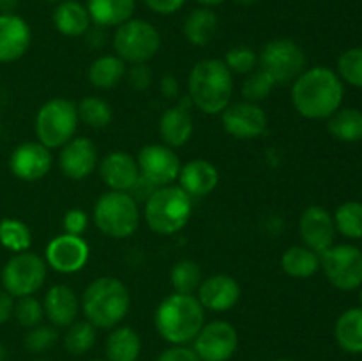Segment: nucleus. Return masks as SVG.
I'll return each instance as SVG.
<instances>
[{
    "instance_id": "nucleus-56",
    "label": "nucleus",
    "mask_w": 362,
    "mask_h": 361,
    "mask_svg": "<svg viewBox=\"0 0 362 361\" xmlns=\"http://www.w3.org/2000/svg\"><path fill=\"white\" fill-rule=\"evenodd\" d=\"M359 289H361V294H359V299H361V304H362V285L359 287Z\"/></svg>"
},
{
    "instance_id": "nucleus-55",
    "label": "nucleus",
    "mask_w": 362,
    "mask_h": 361,
    "mask_svg": "<svg viewBox=\"0 0 362 361\" xmlns=\"http://www.w3.org/2000/svg\"><path fill=\"white\" fill-rule=\"evenodd\" d=\"M46 2H52V4H60V2H64V0H46Z\"/></svg>"
},
{
    "instance_id": "nucleus-46",
    "label": "nucleus",
    "mask_w": 362,
    "mask_h": 361,
    "mask_svg": "<svg viewBox=\"0 0 362 361\" xmlns=\"http://www.w3.org/2000/svg\"><path fill=\"white\" fill-rule=\"evenodd\" d=\"M145 6L156 14H161V16H170V14L179 13L184 7L186 0H144Z\"/></svg>"
},
{
    "instance_id": "nucleus-37",
    "label": "nucleus",
    "mask_w": 362,
    "mask_h": 361,
    "mask_svg": "<svg viewBox=\"0 0 362 361\" xmlns=\"http://www.w3.org/2000/svg\"><path fill=\"white\" fill-rule=\"evenodd\" d=\"M332 218L336 232L346 239H362V202H345L336 209Z\"/></svg>"
},
{
    "instance_id": "nucleus-1",
    "label": "nucleus",
    "mask_w": 362,
    "mask_h": 361,
    "mask_svg": "<svg viewBox=\"0 0 362 361\" xmlns=\"http://www.w3.org/2000/svg\"><path fill=\"white\" fill-rule=\"evenodd\" d=\"M345 85L334 69L325 66L306 67L292 84V105L310 120H327L341 108Z\"/></svg>"
},
{
    "instance_id": "nucleus-21",
    "label": "nucleus",
    "mask_w": 362,
    "mask_h": 361,
    "mask_svg": "<svg viewBox=\"0 0 362 361\" xmlns=\"http://www.w3.org/2000/svg\"><path fill=\"white\" fill-rule=\"evenodd\" d=\"M99 176L108 190L131 191L140 179V170L134 156L126 151H112L99 161Z\"/></svg>"
},
{
    "instance_id": "nucleus-50",
    "label": "nucleus",
    "mask_w": 362,
    "mask_h": 361,
    "mask_svg": "<svg viewBox=\"0 0 362 361\" xmlns=\"http://www.w3.org/2000/svg\"><path fill=\"white\" fill-rule=\"evenodd\" d=\"M20 7V0H0V14H14Z\"/></svg>"
},
{
    "instance_id": "nucleus-57",
    "label": "nucleus",
    "mask_w": 362,
    "mask_h": 361,
    "mask_svg": "<svg viewBox=\"0 0 362 361\" xmlns=\"http://www.w3.org/2000/svg\"><path fill=\"white\" fill-rule=\"evenodd\" d=\"M88 361H106V360H99V357H95V360H88Z\"/></svg>"
},
{
    "instance_id": "nucleus-52",
    "label": "nucleus",
    "mask_w": 362,
    "mask_h": 361,
    "mask_svg": "<svg viewBox=\"0 0 362 361\" xmlns=\"http://www.w3.org/2000/svg\"><path fill=\"white\" fill-rule=\"evenodd\" d=\"M233 2L239 4V6H243V7H250V6H253V4H257L258 0H233Z\"/></svg>"
},
{
    "instance_id": "nucleus-29",
    "label": "nucleus",
    "mask_w": 362,
    "mask_h": 361,
    "mask_svg": "<svg viewBox=\"0 0 362 361\" xmlns=\"http://www.w3.org/2000/svg\"><path fill=\"white\" fill-rule=\"evenodd\" d=\"M127 64L115 53H106V55L95 57L90 62L87 71V78L92 87L99 91H110L115 88L126 80Z\"/></svg>"
},
{
    "instance_id": "nucleus-18",
    "label": "nucleus",
    "mask_w": 362,
    "mask_h": 361,
    "mask_svg": "<svg viewBox=\"0 0 362 361\" xmlns=\"http://www.w3.org/2000/svg\"><path fill=\"white\" fill-rule=\"evenodd\" d=\"M240 294H243V290H240L239 282L232 275L216 273V275L202 280L194 296L198 297L205 311L223 314V311H230L237 306Z\"/></svg>"
},
{
    "instance_id": "nucleus-28",
    "label": "nucleus",
    "mask_w": 362,
    "mask_h": 361,
    "mask_svg": "<svg viewBox=\"0 0 362 361\" xmlns=\"http://www.w3.org/2000/svg\"><path fill=\"white\" fill-rule=\"evenodd\" d=\"M141 354V336L131 326L110 329L105 342L106 361H138Z\"/></svg>"
},
{
    "instance_id": "nucleus-39",
    "label": "nucleus",
    "mask_w": 362,
    "mask_h": 361,
    "mask_svg": "<svg viewBox=\"0 0 362 361\" xmlns=\"http://www.w3.org/2000/svg\"><path fill=\"white\" fill-rule=\"evenodd\" d=\"M336 73L341 78L343 84H349L352 87L362 88V48H350L343 52L338 59Z\"/></svg>"
},
{
    "instance_id": "nucleus-19",
    "label": "nucleus",
    "mask_w": 362,
    "mask_h": 361,
    "mask_svg": "<svg viewBox=\"0 0 362 361\" xmlns=\"http://www.w3.org/2000/svg\"><path fill=\"white\" fill-rule=\"evenodd\" d=\"M299 234L304 246L318 255L331 248L336 239V225L331 212L322 205H310L299 218Z\"/></svg>"
},
{
    "instance_id": "nucleus-48",
    "label": "nucleus",
    "mask_w": 362,
    "mask_h": 361,
    "mask_svg": "<svg viewBox=\"0 0 362 361\" xmlns=\"http://www.w3.org/2000/svg\"><path fill=\"white\" fill-rule=\"evenodd\" d=\"M14 301L16 299H14L7 290L0 289V326L6 324V322L13 317Z\"/></svg>"
},
{
    "instance_id": "nucleus-22",
    "label": "nucleus",
    "mask_w": 362,
    "mask_h": 361,
    "mask_svg": "<svg viewBox=\"0 0 362 361\" xmlns=\"http://www.w3.org/2000/svg\"><path fill=\"white\" fill-rule=\"evenodd\" d=\"M42 308H45V319L57 329L73 324L78 321V315L81 311V303L78 294L69 285L57 283L46 290L42 297Z\"/></svg>"
},
{
    "instance_id": "nucleus-53",
    "label": "nucleus",
    "mask_w": 362,
    "mask_h": 361,
    "mask_svg": "<svg viewBox=\"0 0 362 361\" xmlns=\"http://www.w3.org/2000/svg\"><path fill=\"white\" fill-rule=\"evenodd\" d=\"M0 361H6V349H4L2 343H0Z\"/></svg>"
},
{
    "instance_id": "nucleus-17",
    "label": "nucleus",
    "mask_w": 362,
    "mask_h": 361,
    "mask_svg": "<svg viewBox=\"0 0 362 361\" xmlns=\"http://www.w3.org/2000/svg\"><path fill=\"white\" fill-rule=\"evenodd\" d=\"M99 165L98 145L88 137H74L59 152V168L71 180H83Z\"/></svg>"
},
{
    "instance_id": "nucleus-6",
    "label": "nucleus",
    "mask_w": 362,
    "mask_h": 361,
    "mask_svg": "<svg viewBox=\"0 0 362 361\" xmlns=\"http://www.w3.org/2000/svg\"><path fill=\"white\" fill-rule=\"evenodd\" d=\"M99 232L112 239H127L140 227V205L127 191L108 190L95 200L92 212Z\"/></svg>"
},
{
    "instance_id": "nucleus-49",
    "label": "nucleus",
    "mask_w": 362,
    "mask_h": 361,
    "mask_svg": "<svg viewBox=\"0 0 362 361\" xmlns=\"http://www.w3.org/2000/svg\"><path fill=\"white\" fill-rule=\"evenodd\" d=\"M85 38H87L88 46H92V48H101V46H105V42H106L105 28L90 27L88 28L87 34H85Z\"/></svg>"
},
{
    "instance_id": "nucleus-35",
    "label": "nucleus",
    "mask_w": 362,
    "mask_h": 361,
    "mask_svg": "<svg viewBox=\"0 0 362 361\" xmlns=\"http://www.w3.org/2000/svg\"><path fill=\"white\" fill-rule=\"evenodd\" d=\"M0 244L13 253L30 250L32 232L27 223L18 218L0 219Z\"/></svg>"
},
{
    "instance_id": "nucleus-14",
    "label": "nucleus",
    "mask_w": 362,
    "mask_h": 361,
    "mask_svg": "<svg viewBox=\"0 0 362 361\" xmlns=\"http://www.w3.org/2000/svg\"><path fill=\"white\" fill-rule=\"evenodd\" d=\"M221 126L235 140H255L267 131L269 117L260 105L251 101L230 103L221 113Z\"/></svg>"
},
{
    "instance_id": "nucleus-45",
    "label": "nucleus",
    "mask_w": 362,
    "mask_h": 361,
    "mask_svg": "<svg viewBox=\"0 0 362 361\" xmlns=\"http://www.w3.org/2000/svg\"><path fill=\"white\" fill-rule=\"evenodd\" d=\"M156 361H202L193 347L189 345H170L168 349L161 350Z\"/></svg>"
},
{
    "instance_id": "nucleus-47",
    "label": "nucleus",
    "mask_w": 362,
    "mask_h": 361,
    "mask_svg": "<svg viewBox=\"0 0 362 361\" xmlns=\"http://www.w3.org/2000/svg\"><path fill=\"white\" fill-rule=\"evenodd\" d=\"M159 91L166 99H177L180 96V85L173 74H165L159 81Z\"/></svg>"
},
{
    "instance_id": "nucleus-43",
    "label": "nucleus",
    "mask_w": 362,
    "mask_h": 361,
    "mask_svg": "<svg viewBox=\"0 0 362 361\" xmlns=\"http://www.w3.org/2000/svg\"><path fill=\"white\" fill-rule=\"evenodd\" d=\"M152 78H154V74H152L148 64H133L126 71L127 85L136 92L147 91L152 84Z\"/></svg>"
},
{
    "instance_id": "nucleus-31",
    "label": "nucleus",
    "mask_w": 362,
    "mask_h": 361,
    "mask_svg": "<svg viewBox=\"0 0 362 361\" xmlns=\"http://www.w3.org/2000/svg\"><path fill=\"white\" fill-rule=\"evenodd\" d=\"M281 269L292 278H311L320 269V255L304 244L290 246L281 255Z\"/></svg>"
},
{
    "instance_id": "nucleus-2",
    "label": "nucleus",
    "mask_w": 362,
    "mask_h": 361,
    "mask_svg": "<svg viewBox=\"0 0 362 361\" xmlns=\"http://www.w3.org/2000/svg\"><path fill=\"white\" fill-rule=\"evenodd\" d=\"M205 324V308L194 294L172 292L158 304L154 326L170 345H189Z\"/></svg>"
},
{
    "instance_id": "nucleus-51",
    "label": "nucleus",
    "mask_w": 362,
    "mask_h": 361,
    "mask_svg": "<svg viewBox=\"0 0 362 361\" xmlns=\"http://www.w3.org/2000/svg\"><path fill=\"white\" fill-rule=\"evenodd\" d=\"M194 2L197 4H200L202 7H218V6H221L223 2H225V0H194Z\"/></svg>"
},
{
    "instance_id": "nucleus-32",
    "label": "nucleus",
    "mask_w": 362,
    "mask_h": 361,
    "mask_svg": "<svg viewBox=\"0 0 362 361\" xmlns=\"http://www.w3.org/2000/svg\"><path fill=\"white\" fill-rule=\"evenodd\" d=\"M327 131L332 138L345 144L362 140V112L357 108H339L327 119Z\"/></svg>"
},
{
    "instance_id": "nucleus-11",
    "label": "nucleus",
    "mask_w": 362,
    "mask_h": 361,
    "mask_svg": "<svg viewBox=\"0 0 362 361\" xmlns=\"http://www.w3.org/2000/svg\"><path fill=\"white\" fill-rule=\"evenodd\" d=\"M320 269L336 289H359L362 285V250L354 244H332L320 253Z\"/></svg>"
},
{
    "instance_id": "nucleus-34",
    "label": "nucleus",
    "mask_w": 362,
    "mask_h": 361,
    "mask_svg": "<svg viewBox=\"0 0 362 361\" xmlns=\"http://www.w3.org/2000/svg\"><path fill=\"white\" fill-rule=\"evenodd\" d=\"M98 338V329L88 321H74L73 324L67 326L66 333L62 336L64 349L73 356H83L90 353L92 347L95 345Z\"/></svg>"
},
{
    "instance_id": "nucleus-15",
    "label": "nucleus",
    "mask_w": 362,
    "mask_h": 361,
    "mask_svg": "<svg viewBox=\"0 0 362 361\" xmlns=\"http://www.w3.org/2000/svg\"><path fill=\"white\" fill-rule=\"evenodd\" d=\"M90 257L88 243L81 236L60 234L53 237L45 250V260L48 268L60 275H74L87 265Z\"/></svg>"
},
{
    "instance_id": "nucleus-33",
    "label": "nucleus",
    "mask_w": 362,
    "mask_h": 361,
    "mask_svg": "<svg viewBox=\"0 0 362 361\" xmlns=\"http://www.w3.org/2000/svg\"><path fill=\"white\" fill-rule=\"evenodd\" d=\"M78 106V117L80 122H83L92 130H105L113 120V108L105 98L101 96H85Z\"/></svg>"
},
{
    "instance_id": "nucleus-30",
    "label": "nucleus",
    "mask_w": 362,
    "mask_h": 361,
    "mask_svg": "<svg viewBox=\"0 0 362 361\" xmlns=\"http://www.w3.org/2000/svg\"><path fill=\"white\" fill-rule=\"evenodd\" d=\"M334 338L345 353H362V306L349 308L339 315L334 326Z\"/></svg>"
},
{
    "instance_id": "nucleus-13",
    "label": "nucleus",
    "mask_w": 362,
    "mask_h": 361,
    "mask_svg": "<svg viewBox=\"0 0 362 361\" xmlns=\"http://www.w3.org/2000/svg\"><path fill=\"white\" fill-rule=\"evenodd\" d=\"M239 349V333L228 321L205 322L193 340V350L202 361H230Z\"/></svg>"
},
{
    "instance_id": "nucleus-27",
    "label": "nucleus",
    "mask_w": 362,
    "mask_h": 361,
    "mask_svg": "<svg viewBox=\"0 0 362 361\" xmlns=\"http://www.w3.org/2000/svg\"><path fill=\"white\" fill-rule=\"evenodd\" d=\"M219 28V18L211 7H197L191 11L182 23V34L189 45L204 48L211 45Z\"/></svg>"
},
{
    "instance_id": "nucleus-36",
    "label": "nucleus",
    "mask_w": 362,
    "mask_h": 361,
    "mask_svg": "<svg viewBox=\"0 0 362 361\" xmlns=\"http://www.w3.org/2000/svg\"><path fill=\"white\" fill-rule=\"evenodd\" d=\"M202 280H204L202 268L198 265V262L191 260V258H182V260L175 262L172 271H170L173 292L197 294Z\"/></svg>"
},
{
    "instance_id": "nucleus-8",
    "label": "nucleus",
    "mask_w": 362,
    "mask_h": 361,
    "mask_svg": "<svg viewBox=\"0 0 362 361\" xmlns=\"http://www.w3.org/2000/svg\"><path fill=\"white\" fill-rule=\"evenodd\" d=\"M113 52L126 64H148L161 50V34L147 20L131 18L119 25L112 38Z\"/></svg>"
},
{
    "instance_id": "nucleus-26",
    "label": "nucleus",
    "mask_w": 362,
    "mask_h": 361,
    "mask_svg": "<svg viewBox=\"0 0 362 361\" xmlns=\"http://www.w3.org/2000/svg\"><path fill=\"white\" fill-rule=\"evenodd\" d=\"M85 7L92 25L101 28H117L133 18L136 0H87Z\"/></svg>"
},
{
    "instance_id": "nucleus-58",
    "label": "nucleus",
    "mask_w": 362,
    "mask_h": 361,
    "mask_svg": "<svg viewBox=\"0 0 362 361\" xmlns=\"http://www.w3.org/2000/svg\"><path fill=\"white\" fill-rule=\"evenodd\" d=\"M35 361H49V360H35Z\"/></svg>"
},
{
    "instance_id": "nucleus-12",
    "label": "nucleus",
    "mask_w": 362,
    "mask_h": 361,
    "mask_svg": "<svg viewBox=\"0 0 362 361\" xmlns=\"http://www.w3.org/2000/svg\"><path fill=\"white\" fill-rule=\"evenodd\" d=\"M136 163L140 177H144L154 188L175 184L182 166L175 149L165 144L144 145L138 152Z\"/></svg>"
},
{
    "instance_id": "nucleus-20",
    "label": "nucleus",
    "mask_w": 362,
    "mask_h": 361,
    "mask_svg": "<svg viewBox=\"0 0 362 361\" xmlns=\"http://www.w3.org/2000/svg\"><path fill=\"white\" fill-rule=\"evenodd\" d=\"M32 42L30 25L20 14H0V64L20 60Z\"/></svg>"
},
{
    "instance_id": "nucleus-23",
    "label": "nucleus",
    "mask_w": 362,
    "mask_h": 361,
    "mask_svg": "<svg viewBox=\"0 0 362 361\" xmlns=\"http://www.w3.org/2000/svg\"><path fill=\"white\" fill-rule=\"evenodd\" d=\"M177 184L191 198H202L211 195L219 184V170L209 159H191L180 166Z\"/></svg>"
},
{
    "instance_id": "nucleus-41",
    "label": "nucleus",
    "mask_w": 362,
    "mask_h": 361,
    "mask_svg": "<svg viewBox=\"0 0 362 361\" xmlns=\"http://www.w3.org/2000/svg\"><path fill=\"white\" fill-rule=\"evenodd\" d=\"M223 62L226 64V67L230 69V73L235 76V74H240V76H246L251 71L257 69L258 66V53L255 52L251 46L239 45L230 48L228 52L225 53V59Z\"/></svg>"
},
{
    "instance_id": "nucleus-38",
    "label": "nucleus",
    "mask_w": 362,
    "mask_h": 361,
    "mask_svg": "<svg viewBox=\"0 0 362 361\" xmlns=\"http://www.w3.org/2000/svg\"><path fill=\"white\" fill-rule=\"evenodd\" d=\"M278 87L276 81L265 73L264 69L257 67L255 71H251L250 74H246L243 81V87H240V94H243L244 101H251L260 105L262 101L269 98L272 94V91Z\"/></svg>"
},
{
    "instance_id": "nucleus-3",
    "label": "nucleus",
    "mask_w": 362,
    "mask_h": 361,
    "mask_svg": "<svg viewBox=\"0 0 362 361\" xmlns=\"http://www.w3.org/2000/svg\"><path fill=\"white\" fill-rule=\"evenodd\" d=\"M233 91V74L223 59L198 60L187 74V96L207 115H219L232 103Z\"/></svg>"
},
{
    "instance_id": "nucleus-54",
    "label": "nucleus",
    "mask_w": 362,
    "mask_h": 361,
    "mask_svg": "<svg viewBox=\"0 0 362 361\" xmlns=\"http://www.w3.org/2000/svg\"><path fill=\"white\" fill-rule=\"evenodd\" d=\"M272 361H297V360H292V357H276V360Z\"/></svg>"
},
{
    "instance_id": "nucleus-44",
    "label": "nucleus",
    "mask_w": 362,
    "mask_h": 361,
    "mask_svg": "<svg viewBox=\"0 0 362 361\" xmlns=\"http://www.w3.org/2000/svg\"><path fill=\"white\" fill-rule=\"evenodd\" d=\"M62 227L66 234H73V236H83L85 230L88 229V216L83 209L73 207L64 214Z\"/></svg>"
},
{
    "instance_id": "nucleus-10",
    "label": "nucleus",
    "mask_w": 362,
    "mask_h": 361,
    "mask_svg": "<svg viewBox=\"0 0 362 361\" xmlns=\"http://www.w3.org/2000/svg\"><path fill=\"white\" fill-rule=\"evenodd\" d=\"M48 276V264L45 257H39L34 251H20L4 264L0 278L2 289L7 290L14 299L34 296L39 292Z\"/></svg>"
},
{
    "instance_id": "nucleus-9",
    "label": "nucleus",
    "mask_w": 362,
    "mask_h": 361,
    "mask_svg": "<svg viewBox=\"0 0 362 361\" xmlns=\"http://www.w3.org/2000/svg\"><path fill=\"white\" fill-rule=\"evenodd\" d=\"M306 52L290 38L271 39L258 53V67L264 69L276 85H292L306 71Z\"/></svg>"
},
{
    "instance_id": "nucleus-4",
    "label": "nucleus",
    "mask_w": 362,
    "mask_h": 361,
    "mask_svg": "<svg viewBox=\"0 0 362 361\" xmlns=\"http://www.w3.org/2000/svg\"><path fill=\"white\" fill-rule=\"evenodd\" d=\"M81 314L95 329H113L122 324L131 308L129 289L115 276H99L81 294Z\"/></svg>"
},
{
    "instance_id": "nucleus-25",
    "label": "nucleus",
    "mask_w": 362,
    "mask_h": 361,
    "mask_svg": "<svg viewBox=\"0 0 362 361\" xmlns=\"http://www.w3.org/2000/svg\"><path fill=\"white\" fill-rule=\"evenodd\" d=\"M52 21L59 34L73 39L83 38L88 28L92 27L87 7L78 0H64V2L57 4L52 14Z\"/></svg>"
},
{
    "instance_id": "nucleus-7",
    "label": "nucleus",
    "mask_w": 362,
    "mask_h": 361,
    "mask_svg": "<svg viewBox=\"0 0 362 361\" xmlns=\"http://www.w3.org/2000/svg\"><path fill=\"white\" fill-rule=\"evenodd\" d=\"M80 126L76 103L66 98H52L39 106L34 120L37 142L48 149H60L76 137Z\"/></svg>"
},
{
    "instance_id": "nucleus-40",
    "label": "nucleus",
    "mask_w": 362,
    "mask_h": 361,
    "mask_svg": "<svg viewBox=\"0 0 362 361\" xmlns=\"http://www.w3.org/2000/svg\"><path fill=\"white\" fill-rule=\"evenodd\" d=\"M13 317L16 319L18 324L25 329H30L42 324V321H45L42 301H39L35 296L18 297V299L14 301Z\"/></svg>"
},
{
    "instance_id": "nucleus-42",
    "label": "nucleus",
    "mask_w": 362,
    "mask_h": 361,
    "mask_svg": "<svg viewBox=\"0 0 362 361\" xmlns=\"http://www.w3.org/2000/svg\"><path fill=\"white\" fill-rule=\"evenodd\" d=\"M60 338V333L52 324H39L35 328L27 329V335L23 338V345L28 353L42 354L52 349Z\"/></svg>"
},
{
    "instance_id": "nucleus-24",
    "label": "nucleus",
    "mask_w": 362,
    "mask_h": 361,
    "mask_svg": "<svg viewBox=\"0 0 362 361\" xmlns=\"http://www.w3.org/2000/svg\"><path fill=\"white\" fill-rule=\"evenodd\" d=\"M158 130L163 144L172 149L184 147L194 133L193 115L187 108L173 105L161 113Z\"/></svg>"
},
{
    "instance_id": "nucleus-5",
    "label": "nucleus",
    "mask_w": 362,
    "mask_h": 361,
    "mask_svg": "<svg viewBox=\"0 0 362 361\" xmlns=\"http://www.w3.org/2000/svg\"><path fill=\"white\" fill-rule=\"evenodd\" d=\"M193 216V198L179 186L156 188L144 202V219L152 232L173 236L186 229Z\"/></svg>"
},
{
    "instance_id": "nucleus-16",
    "label": "nucleus",
    "mask_w": 362,
    "mask_h": 361,
    "mask_svg": "<svg viewBox=\"0 0 362 361\" xmlns=\"http://www.w3.org/2000/svg\"><path fill=\"white\" fill-rule=\"evenodd\" d=\"M53 166V152L41 142H23L16 145L9 156V170L16 179L35 183L49 173Z\"/></svg>"
}]
</instances>
